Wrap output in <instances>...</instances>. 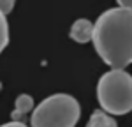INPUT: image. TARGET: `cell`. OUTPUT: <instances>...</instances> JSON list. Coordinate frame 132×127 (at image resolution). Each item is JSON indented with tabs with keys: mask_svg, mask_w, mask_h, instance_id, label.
<instances>
[{
	"mask_svg": "<svg viewBox=\"0 0 132 127\" xmlns=\"http://www.w3.org/2000/svg\"><path fill=\"white\" fill-rule=\"evenodd\" d=\"M0 90H2V83H0Z\"/></svg>",
	"mask_w": 132,
	"mask_h": 127,
	"instance_id": "obj_12",
	"label": "cell"
},
{
	"mask_svg": "<svg viewBox=\"0 0 132 127\" xmlns=\"http://www.w3.org/2000/svg\"><path fill=\"white\" fill-rule=\"evenodd\" d=\"M97 101L109 115H127L132 111V74L111 69L97 81Z\"/></svg>",
	"mask_w": 132,
	"mask_h": 127,
	"instance_id": "obj_2",
	"label": "cell"
},
{
	"mask_svg": "<svg viewBox=\"0 0 132 127\" xmlns=\"http://www.w3.org/2000/svg\"><path fill=\"white\" fill-rule=\"evenodd\" d=\"M72 41L79 42V44H86V42L92 41L93 37V23L86 18H81V20H76L71 25V32H69Z\"/></svg>",
	"mask_w": 132,
	"mask_h": 127,
	"instance_id": "obj_4",
	"label": "cell"
},
{
	"mask_svg": "<svg viewBox=\"0 0 132 127\" xmlns=\"http://www.w3.org/2000/svg\"><path fill=\"white\" fill-rule=\"evenodd\" d=\"M9 44V21L7 16L0 12V53L4 51Z\"/></svg>",
	"mask_w": 132,
	"mask_h": 127,
	"instance_id": "obj_6",
	"label": "cell"
},
{
	"mask_svg": "<svg viewBox=\"0 0 132 127\" xmlns=\"http://www.w3.org/2000/svg\"><path fill=\"white\" fill-rule=\"evenodd\" d=\"M81 116V104L71 94H53L34 108L32 127H76Z\"/></svg>",
	"mask_w": 132,
	"mask_h": 127,
	"instance_id": "obj_3",
	"label": "cell"
},
{
	"mask_svg": "<svg viewBox=\"0 0 132 127\" xmlns=\"http://www.w3.org/2000/svg\"><path fill=\"white\" fill-rule=\"evenodd\" d=\"M11 116H12V120H14V122H23V118H25V113H21L20 109H16V108H14V111L11 113Z\"/></svg>",
	"mask_w": 132,
	"mask_h": 127,
	"instance_id": "obj_9",
	"label": "cell"
},
{
	"mask_svg": "<svg viewBox=\"0 0 132 127\" xmlns=\"http://www.w3.org/2000/svg\"><path fill=\"white\" fill-rule=\"evenodd\" d=\"M12 9H14V0H0V12L2 14L7 16Z\"/></svg>",
	"mask_w": 132,
	"mask_h": 127,
	"instance_id": "obj_8",
	"label": "cell"
},
{
	"mask_svg": "<svg viewBox=\"0 0 132 127\" xmlns=\"http://www.w3.org/2000/svg\"><path fill=\"white\" fill-rule=\"evenodd\" d=\"M92 42L102 62L111 69L132 64V11L120 5L106 9L93 23Z\"/></svg>",
	"mask_w": 132,
	"mask_h": 127,
	"instance_id": "obj_1",
	"label": "cell"
},
{
	"mask_svg": "<svg viewBox=\"0 0 132 127\" xmlns=\"http://www.w3.org/2000/svg\"><path fill=\"white\" fill-rule=\"evenodd\" d=\"M118 5H120V7H123V9L132 11V0H118Z\"/></svg>",
	"mask_w": 132,
	"mask_h": 127,
	"instance_id": "obj_11",
	"label": "cell"
},
{
	"mask_svg": "<svg viewBox=\"0 0 132 127\" xmlns=\"http://www.w3.org/2000/svg\"><path fill=\"white\" fill-rule=\"evenodd\" d=\"M86 127H118V124H116L114 118H113L109 113H106L104 109H95V111L92 113Z\"/></svg>",
	"mask_w": 132,
	"mask_h": 127,
	"instance_id": "obj_5",
	"label": "cell"
},
{
	"mask_svg": "<svg viewBox=\"0 0 132 127\" xmlns=\"http://www.w3.org/2000/svg\"><path fill=\"white\" fill-rule=\"evenodd\" d=\"M0 127H28V125H25V122H14V120H11L7 124H2Z\"/></svg>",
	"mask_w": 132,
	"mask_h": 127,
	"instance_id": "obj_10",
	"label": "cell"
},
{
	"mask_svg": "<svg viewBox=\"0 0 132 127\" xmlns=\"http://www.w3.org/2000/svg\"><path fill=\"white\" fill-rule=\"evenodd\" d=\"M14 108L20 109L21 113H28L34 109V99L28 94H20L14 101Z\"/></svg>",
	"mask_w": 132,
	"mask_h": 127,
	"instance_id": "obj_7",
	"label": "cell"
}]
</instances>
